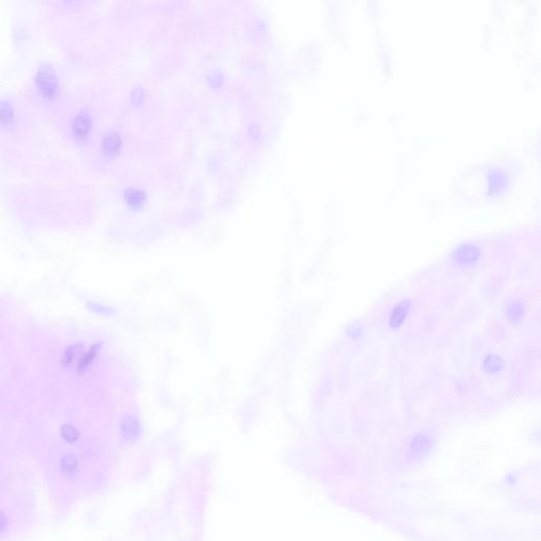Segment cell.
Returning <instances> with one entry per match:
<instances>
[{
  "instance_id": "4",
  "label": "cell",
  "mask_w": 541,
  "mask_h": 541,
  "mask_svg": "<svg viewBox=\"0 0 541 541\" xmlns=\"http://www.w3.org/2000/svg\"><path fill=\"white\" fill-rule=\"evenodd\" d=\"M103 146L107 154H115L120 146V140L118 136L116 134H108L104 138Z\"/></svg>"
},
{
  "instance_id": "8",
  "label": "cell",
  "mask_w": 541,
  "mask_h": 541,
  "mask_svg": "<svg viewBox=\"0 0 541 541\" xmlns=\"http://www.w3.org/2000/svg\"><path fill=\"white\" fill-rule=\"evenodd\" d=\"M80 351V347L79 346H74V347H71L69 350L66 351L65 353V362L67 364H70L72 360L74 359L75 355H77L79 353Z\"/></svg>"
},
{
  "instance_id": "9",
  "label": "cell",
  "mask_w": 541,
  "mask_h": 541,
  "mask_svg": "<svg viewBox=\"0 0 541 541\" xmlns=\"http://www.w3.org/2000/svg\"><path fill=\"white\" fill-rule=\"evenodd\" d=\"M96 353H97V348H92V349L89 351V352L86 354V356H85V357L81 360L80 367H81V368H85L86 366H88V365L91 363V360L93 359V357L96 356Z\"/></svg>"
},
{
  "instance_id": "6",
  "label": "cell",
  "mask_w": 541,
  "mask_h": 541,
  "mask_svg": "<svg viewBox=\"0 0 541 541\" xmlns=\"http://www.w3.org/2000/svg\"><path fill=\"white\" fill-rule=\"evenodd\" d=\"M125 198L131 206L141 205L144 201L143 194H141L139 191H135V189H128L125 193Z\"/></svg>"
},
{
  "instance_id": "1",
  "label": "cell",
  "mask_w": 541,
  "mask_h": 541,
  "mask_svg": "<svg viewBox=\"0 0 541 541\" xmlns=\"http://www.w3.org/2000/svg\"><path fill=\"white\" fill-rule=\"evenodd\" d=\"M35 82L45 97H52L59 86L58 78L50 68H41L35 75Z\"/></svg>"
},
{
  "instance_id": "7",
  "label": "cell",
  "mask_w": 541,
  "mask_h": 541,
  "mask_svg": "<svg viewBox=\"0 0 541 541\" xmlns=\"http://www.w3.org/2000/svg\"><path fill=\"white\" fill-rule=\"evenodd\" d=\"M62 433H63V436L64 438L67 440V441H70V442H73L78 439L79 436V432L78 430L74 428V427L72 426H64L63 429H62Z\"/></svg>"
},
{
  "instance_id": "5",
  "label": "cell",
  "mask_w": 541,
  "mask_h": 541,
  "mask_svg": "<svg viewBox=\"0 0 541 541\" xmlns=\"http://www.w3.org/2000/svg\"><path fill=\"white\" fill-rule=\"evenodd\" d=\"M122 430L127 436H134L138 430V424L132 416H125L122 422Z\"/></svg>"
},
{
  "instance_id": "3",
  "label": "cell",
  "mask_w": 541,
  "mask_h": 541,
  "mask_svg": "<svg viewBox=\"0 0 541 541\" xmlns=\"http://www.w3.org/2000/svg\"><path fill=\"white\" fill-rule=\"evenodd\" d=\"M14 108L8 101H0V124L8 125L13 120Z\"/></svg>"
},
{
  "instance_id": "2",
  "label": "cell",
  "mask_w": 541,
  "mask_h": 541,
  "mask_svg": "<svg viewBox=\"0 0 541 541\" xmlns=\"http://www.w3.org/2000/svg\"><path fill=\"white\" fill-rule=\"evenodd\" d=\"M92 126V121L86 113H80L72 121V131L74 136L79 139L86 138Z\"/></svg>"
}]
</instances>
